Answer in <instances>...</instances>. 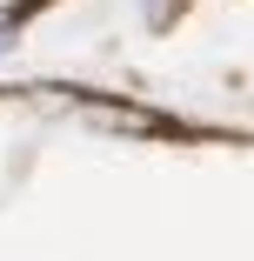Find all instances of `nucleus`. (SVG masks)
I'll return each mask as SVG.
<instances>
[{"label":"nucleus","instance_id":"nucleus-1","mask_svg":"<svg viewBox=\"0 0 254 261\" xmlns=\"http://www.w3.org/2000/svg\"><path fill=\"white\" fill-rule=\"evenodd\" d=\"M7 47H14V27H7V20H0V54H7Z\"/></svg>","mask_w":254,"mask_h":261}]
</instances>
